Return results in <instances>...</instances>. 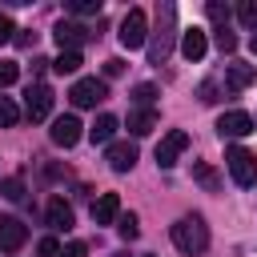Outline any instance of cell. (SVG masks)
<instances>
[{
    "label": "cell",
    "instance_id": "d4e9b609",
    "mask_svg": "<svg viewBox=\"0 0 257 257\" xmlns=\"http://www.w3.org/2000/svg\"><path fill=\"white\" fill-rule=\"evenodd\" d=\"M153 96H157V84H137V88H133L137 108H153Z\"/></svg>",
    "mask_w": 257,
    "mask_h": 257
},
{
    "label": "cell",
    "instance_id": "4316f807",
    "mask_svg": "<svg viewBox=\"0 0 257 257\" xmlns=\"http://www.w3.org/2000/svg\"><path fill=\"white\" fill-rule=\"evenodd\" d=\"M36 253H40V257H60V241H56V237H40V241H36Z\"/></svg>",
    "mask_w": 257,
    "mask_h": 257
},
{
    "label": "cell",
    "instance_id": "1f68e13d",
    "mask_svg": "<svg viewBox=\"0 0 257 257\" xmlns=\"http://www.w3.org/2000/svg\"><path fill=\"white\" fill-rule=\"evenodd\" d=\"M197 96H201L205 104H213V100H217V84H213V80H205V84L197 88Z\"/></svg>",
    "mask_w": 257,
    "mask_h": 257
},
{
    "label": "cell",
    "instance_id": "5b68a950",
    "mask_svg": "<svg viewBox=\"0 0 257 257\" xmlns=\"http://www.w3.org/2000/svg\"><path fill=\"white\" fill-rule=\"evenodd\" d=\"M104 96H108V84L96 80V76H80V80L68 88V100H72L76 108H96Z\"/></svg>",
    "mask_w": 257,
    "mask_h": 257
},
{
    "label": "cell",
    "instance_id": "5bb4252c",
    "mask_svg": "<svg viewBox=\"0 0 257 257\" xmlns=\"http://www.w3.org/2000/svg\"><path fill=\"white\" fill-rule=\"evenodd\" d=\"M181 52H185V60H201V56L209 52L205 32H201V28H185V32H181Z\"/></svg>",
    "mask_w": 257,
    "mask_h": 257
},
{
    "label": "cell",
    "instance_id": "f1b7e54d",
    "mask_svg": "<svg viewBox=\"0 0 257 257\" xmlns=\"http://www.w3.org/2000/svg\"><path fill=\"white\" fill-rule=\"evenodd\" d=\"M8 40H16V24L8 12H0V44H8Z\"/></svg>",
    "mask_w": 257,
    "mask_h": 257
},
{
    "label": "cell",
    "instance_id": "836d02e7",
    "mask_svg": "<svg viewBox=\"0 0 257 257\" xmlns=\"http://www.w3.org/2000/svg\"><path fill=\"white\" fill-rule=\"evenodd\" d=\"M124 72V60H104V76H120Z\"/></svg>",
    "mask_w": 257,
    "mask_h": 257
},
{
    "label": "cell",
    "instance_id": "cb8c5ba5",
    "mask_svg": "<svg viewBox=\"0 0 257 257\" xmlns=\"http://www.w3.org/2000/svg\"><path fill=\"white\" fill-rule=\"evenodd\" d=\"M20 120V108L12 104V96H0V128H12Z\"/></svg>",
    "mask_w": 257,
    "mask_h": 257
},
{
    "label": "cell",
    "instance_id": "d6986e66",
    "mask_svg": "<svg viewBox=\"0 0 257 257\" xmlns=\"http://www.w3.org/2000/svg\"><path fill=\"white\" fill-rule=\"evenodd\" d=\"M84 60H80V52H72V48H64L56 60H52V72H60V76H72L76 68H80Z\"/></svg>",
    "mask_w": 257,
    "mask_h": 257
},
{
    "label": "cell",
    "instance_id": "2e32d148",
    "mask_svg": "<svg viewBox=\"0 0 257 257\" xmlns=\"http://www.w3.org/2000/svg\"><path fill=\"white\" fill-rule=\"evenodd\" d=\"M44 213H48V225H52L56 233H68V229H72V209L64 205V197H52Z\"/></svg>",
    "mask_w": 257,
    "mask_h": 257
},
{
    "label": "cell",
    "instance_id": "484cf974",
    "mask_svg": "<svg viewBox=\"0 0 257 257\" xmlns=\"http://www.w3.org/2000/svg\"><path fill=\"white\" fill-rule=\"evenodd\" d=\"M193 177H197V181H201L205 189H217V173H213V169H209L205 161H193Z\"/></svg>",
    "mask_w": 257,
    "mask_h": 257
},
{
    "label": "cell",
    "instance_id": "f546056e",
    "mask_svg": "<svg viewBox=\"0 0 257 257\" xmlns=\"http://www.w3.org/2000/svg\"><path fill=\"white\" fill-rule=\"evenodd\" d=\"M68 8H72L76 16H88V12H100V0H72Z\"/></svg>",
    "mask_w": 257,
    "mask_h": 257
},
{
    "label": "cell",
    "instance_id": "52a82bcc",
    "mask_svg": "<svg viewBox=\"0 0 257 257\" xmlns=\"http://www.w3.org/2000/svg\"><path fill=\"white\" fill-rule=\"evenodd\" d=\"M189 149V133H181V128H173L169 137H161V145H157V165L161 169H173L177 161H181V153Z\"/></svg>",
    "mask_w": 257,
    "mask_h": 257
},
{
    "label": "cell",
    "instance_id": "e575fe53",
    "mask_svg": "<svg viewBox=\"0 0 257 257\" xmlns=\"http://www.w3.org/2000/svg\"><path fill=\"white\" fill-rule=\"evenodd\" d=\"M249 48H253V52H257V32H253V40H249Z\"/></svg>",
    "mask_w": 257,
    "mask_h": 257
},
{
    "label": "cell",
    "instance_id": "4dcf8cb0",
    "mask_svg": "<svg viewBox=\"0 0 257 257\" xmlns=\"http://www.w3.org/2000/svg\"><path fill=\"white\" fill-rule=\"evenodd\" d=\"M217 48L221 52H237V36L233 32H217Z\"/></svg>",
    "mask_w": 257,
    "mask_h": 257
},
{
    "label": "cell",
    "instance_id": "9c48e42d",
    "mask_svg": "<svg viewBox=\"0 0 257 257\" xmlns=\"http://www.w3.org/2000/svg\"><path fill=\"white\" fill-rule=\"evenodd\" d=\"M80 128H84V124H80V120L68 112V116H56V120H52L48 137H52V145H60V149H72V145L80 141Z\"/></svg>",
    "mask_w": 257,
    "mask_h": 257
},
{
    "label": "cell",
    "instance_id": "7a4b0ae2",
    "mask_svg": "<svg viewBox=\"0 0 257 257\" xmlns=\"http://www.w3.org/2000/svg\"><path fill=\"white\" fill-rule=\"evenodd\" d=\"M173 245H177L181 253H189V257L205 253V249H209V225H205L197 213L181 217V221L173 225Z\"/></svg>",
    "mask_w": 257,
    "mask_h": 257
},
{
    "label": "cell",
    "instance_id": "30bf717a",
    "mask_svg": "<svg viewBox=\"0 0 257 257\" xmlns=\"http://www.w3.org/2000/svg\"><path fill=\"white\" fill-rule=\"evenodd\" d=\"M104 161H108L112 173H128V169L137 165V145H133V141H112L108 153H104Z\"/></svg>",
    "mask_w": 257,
    "mask_h": 257
},
{
    "label": "cell",
    "instance_id": "8fae6325",
    "mask_svg": "<svg viewBox=\"0 0 257 257\" xmlns=\"http://www.w3.org/2000/svg\"><path fill=\"white\" fill-rule=\"evenodd\" d=\"M217 133H221V137H245V133H253V116L241 112V108L221 112V116H217Z\"/></svg>",
    "mask_w": 257,
    "mask_h": 257
},
{
    "label": "cell",
    "instance_id": "83f0119b",
    "mask_svg": "<svg viewBox=\"0 0 257 257\" xmlns=\"http://www.w3.org/2000/svg\"><path fill=\"white\" fill-rule=\"evenodd\" d=\"M16 76H20V68H16L12 60H0V88H8V84H16Z\"/></svg>",
    "mask_w": 257,
    "mask_h": 257
},
{
    "label": "cell",
    "instance_id": "e0dca14e",
    "mask_svg": "<svg viewBox=\"0 0 257 257\" xmlns=\"http://www.w3.org/2000/svg\"><path fill=\"white\" fill-rule=\"evenodd\" d=\"M157 128V112L153 108H133L128 112V133L133 137H145V133H153Z\"/></svg>",
    "mask_w": 257,
    "mask_h": 257
},
{
    "label": "cell",
    "instance_id": "ffe728a7",
    "mask_svg": "<svg viewBox=\"0 0 257 257\" xmlns=\"http://www.w3.org/2000/svg\"><path fill=\"white\" fill-rule=\"evenodd\" d=\"M0 197L4 201H24V177H4L0 181Z\"/></svg>",
    "mask_w": 257,
    "mask_h": 257
},
{
    "label": "cell",
    "instance_id": "3957f363",
    "mask_svg": "<svg viewBox=\"0 0 257 257\" xmlns=\"http://www.w3.org/2000/svg\"><path fill=\"white\" fill-rule=\"evenodd\" d=\"M225 165H229V173H233V181H237L241 189H249V185H257V157H253L249 149H241V145H233V149L225 153Z\"/></svg>",
    "mask_w": 257,
    "mask_h": 257
},
{
    "label": "cell",
    "instance_id": "6da1fadb",
    "mask_svg": "<svg viewBox=\"0 0 257 257\" xmlns=\"http://www.w3.org/2000/svg\"><path fill=\"white\" fill-rule=\"evenodd\" d=\"M173 40H177V4L161 0L157 4V32L149 40V64H165L173 52Z\"/></svg>",
    "mask_w": 257,
    "mask_h": 257
},
{
    "label": "cell",
    "instance_id": "603a6c76",
    "mask_svg": "<svg viewBox=\"0 0 257 257\" xmlns=\"http://www.w3.org/2000/svg\"><path fill=\"white\" fill-rule=\"evenodd\" d=\"M237 20L257 32V0H241V4H237Z\"/></svg>",
    "mask_w": 257,
    "mask_h": 257
},
{
    "label": "cell",
    "instance_id": "277c9868",
    "mask_svg": "<svg viewBox=\"0 0 257 257\" xmlns=\"http://www.w3.org/2000/svg\"><path fill=\"white\" fill-rule=\"evenodd\" d=\"M120 44L133 52V48H141L145 40H149V16H145V8H128V16L120 20Z\"/></svg>",
    "mask_w": 257,
    "mask_h": 257
},
{
    "label": "cell",
    "instance_id": "44dd1931",
    "mask_svg": "<svg viewBox=\"0 0 257 257\" xmlns=\"http://www.w3.org/2000/svg\"><path fill=\"white\" fill-rule=\"evenodd\" d=\"M116 233H120L124 241H137V233H141V221H137V213H120V217H116Z\"/></svg>",
    "mask_w": 257,
    "mask_h": 257
},
{
    "label": "cell",
    "instance_id": "d6a6232c",
    "mask_svg": "<svg viewBox=\"0 0 257 257\" xmlns=\"http://www.w3.org/2000/svg\"><path fill=\"white\" fill-rule=\"evenodd\" d=\"M60 257H84V241H68V245L60 249Z\"/></svg>",
    "mask_w": 257,
    "mask_h": 257
},
{
    "label": "cell",
    "instance_id": "ac0fdd59",
    "mask_svg": "<svg viewBox=\"0 0 257 257\" xmlns=\"http://www.w3.org/2000/svg\"><path fill=\"white\" fill-rule=\"evenodd\" d=\"M225 80H229V88H249L257 80V68L253 64H229L225 68Z\"/></svg>",
    "mask_w": 257,
    "mask_h": 257
},
{
    "label": "cell",
    "instance_id": "4fadbf2b",
    "mask_svg": "<svg viewBox=\"0 0 257 257\" xmlns=\"http://www.w3.org/2000/svg\"><path fill=\"white\" fill-rule=\"evenodd\" d=\"M120 217V197L116 193H100L96 201H92V221L96 225H112Z\"/></svg>",
    "mask_w": 257,
    "mask_h": 257
},
{
    "label": "cell",
    "instance_id": "7402d4cb",
    "mask_svg": "<svg viewBox=\"0 0 257 257\" xmlns=\"http://www.w3.org/2000/svg\"><path fill=\"white\" fill-rule=\"evenodd\" d=\"M205 16L217 24V32H225V24H229V8H225L221 0H209V4H205Z\"/></svg>",
    "mask_w": 257,
    "mask_h": 257
},
{
    "label": "cell",
    "instance_id": "8992f818",
    "mask_svg": "<svg viewBox=\"0 0 257 257\" xmlns=\"http://www.w3.org/2000/svg\"><path fill=\"white\" fill-rule=\"evenodd\" d=\"M24 112H28V120H48V112H52V88L48 84H28Z\"/></svg>",
    "mask_w": 257,
    "mask_h": 257
},
{
    "label": "cell",
    "instance_id": "9a60e30c",
    "mask_svg": "<svg viewBox=\"0 0 257 257\" xmlns=\"http://www.w3.org/2000/svg\"><path fill=\"white\" fill-rule=\"evenodd\" d=\"M120 128V120L112 116V112H100L96 120H92V128H88V141L92 145H112V133Z\"/></svg>",
    "mask_w": 257,
    "mask_h": 257
},
{
    "label": "cell",
    "instance_id": "ba28073f",
    "mask_svg": "<svg viewBox=\"0 0 257 257\" xmlns=\"http://www.w3.org/2000/svg\"><path fill=\"white\" fill-rule=\"evenodd\" d=\"M52 36H56V44H60V52L64 48H72V52H80V44L92 36L84 24H76V20H56V28H52Z\"/></svg>",
    "mask_w": 257,
    "mask_h": 257
},
{
    "label": "cell",
    "instance_id": "7c38bea8",
    "mask_svg": "<svg viewBox=\"0 0 257 257\" xmlns=\"http://www.w3.org/2000/svg\"><path fill=\"white\" fill-rule=\"evenodd\" d=\"M24 241H28V229H24L16 217H0V249H4V253H16Z\"/></svg>",
    "mask_w": 257,
    "mask_h": 257
}]
</instances>
